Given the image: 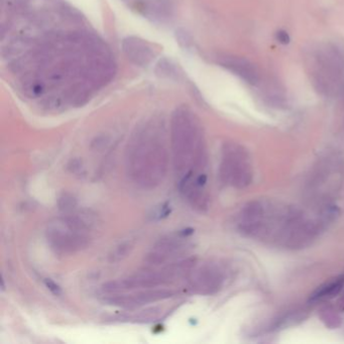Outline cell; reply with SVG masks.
<instances>
[{"label": "cell", "mask_w": 344, "mask_h": 344, "mask_svg": "<svg viewBox=\"0 0 344 344\" xmlns=\"http://www.w3.org/2000/svg\"><path fill=\"white\" fill-rule=\"evenodd\" d=\"M313 76L318 89L326 94H337L344 89V54L338 49L320 50L315 57Z\"/></svg>", "instance_id": "obj_6"}, {"label": "cell", "mask_w": 344, "mask_h": 344, "mask_svg": "<svg viewBox=\"0 0 344 344\" xmlns=\"http://www.w3.org/2000/svg\"><path fill=\"white\" fill-rule=\"evenodd\" d=\"M170 280H172L171 277L164 268L158 272H144L131 276L129 278L108 282L102 286V290L108 294H117L119 292L134 289H152L164 285Z\"/></svg>", "instance_id": "obj_8"}, {"label": "cell", "mask_w": 344, "mask_h": 344, "mask_svg": "<svg viewBox=\"0 0 344 344\" xmlns=\"http://www.w3.org/2000/svg\"><path fill=\"white\" fill-rule=\"evenodd\" d=\"M220 178L223 183L242 189L253 179V169L247 152L239 145L230 143L222 150Z\"/></svg>", "instance_id": "obj_7"}, {"label": "cell", "mask_w": 344, "mask_h": 344, "mask_svg": "<svg viewBox=\"0 0 344 344\" xmlns=\"http://www.w3.org/2000/svg\"><path fill=\"white\" fill-rule=\"evenodd\" d=\"M9 40L8 59L17 82L33 98L80 105L110 79L112 56L106 44L81 29L25 32Z\"/></svg>", "instance_id": "obj_1"}, {"label": "cell", "mask_w": 344, "mask_h": 344, "mask_svg": "<svg viewBox=\"0 0 344 344\" xmlns=\"http://www.w3.org/2000/svg\"><path fill=\"white\" fill-rule=\"evenodd\" d=\"M338 305H339V308H340V310L341 311H344V295L341 297V299L339 300V302H338Z\"/></svg>", "instance_id": "obj_20"}, {"label": "cell", "mask_w": 344, "mask_h": 344, "mask_svg": "<svg viewBox=\"0 0 344 344\" xmlns=\"http://www.w3.org/2000/svg\"><path fill=\"white\" fill-rule=\"evenodd\" d=\"M223 282V277L217 268L203 267L195 270L189 279L192 292L200 295H211L217 292Z\"/></svg>", "instance_id": "obj_9"}, {"label": "cell", "mask_w": 344, "mask_h": 344, "mask_svg": "<svg viewBox=\"0 0 344 344\" xmlns=\"http://www.w3.org/2000/svg\"><path fill=\"white\" fill-rule=\"evenodd\" d=\"M344 286V276L337 277L332 281L320 286L310 297L311 302L324 301L333 298L342 290Z\"/></svg>", "instance_id": "obj_12"}, {"label": "cell", "mask_w": 344, "mask_h": 344, "mask_svg": "<svg viewBox=\"0 0 344 344\" xmlns=\"http://www.w3.org/2000/svg\"><path fill=\"white\" fill-rule=\"evenodd\" d=\"M127 173L131 180L146 189H153L165 179L168 153L160 129L148 123L132 139L126 156Z\"/></svg>", "instance_id": "obj_3"}, {"label": "cell", "mask_w": 344, "mask_h": 344, "mask_svg": "<svg viewBox=\"0 0 344 344\" xmlns=\"http://www.w3.org/2000/svg\"><path fill=\"white\" fill-rule=\"evenodd\" d=\"M43 282H44V285L48 288V290H50L53 295H55V296H61L62 295L61 287L57 283H55L53 280L44 279Z\"/></svg>", "instance_id": "obj_17"}, {"label": "cell", "mask_w": 344, "mask_h": 344, "mask_svg": "<svg viewBox=\"0 0 344 344\" xmlns=\"http://www.w3.org/2000/svg\"><path fill=\"white\" fill-rule=\"evenodd\" d=\"M122 49L126 57L135 65L146 67L153 62L156 52L149 41L136 37H128L123 39Z\"/></svg>", "instance_id": "obj_10"}, {"label": "cell", "mask_w": 344, "mask_h": 344, "mask_svg": "<svg viewBox=\"0 0 344 344\" xmlns=\"http://www.w3.org/2000/svg\"><path fill=\"white\" fill-rule=\"evenodd\" d=\"M160 314H162V310L157 307H153V308H149V309L139 312L132 317V320L139 323H150V322H153L156 319H158Z\"/></svg>", "instance_id": "obj_13"}, {"label": "cell", "mask_w": 344, "mask_h": 344, "mask_svg": "<svg viewBox=\"0 0 344 344\" xmlns=\"http://www.w3.org/2000/svg\"><path fill=\"white\" fill-rule=\"evenodd\" d=\"M321 318L330 328H336L340 325V318L332 307L323 308L321 310Z\"/></svg>", "instance_id": "obj_14"}, {"label": "cell", "mask_w": 344, "mask_h": 344, "mask_svg": "<svg viewBox=\"0 0 344 344\" xmlns=\"http://www.w3.org/2000/svg\"><path fill=\"white\" fill-rule=\"evenodd\" d=\"M87 225L78 216H65L51 222L45 231L48 243L59 255H70L87 247Z\"/></svg>", "instance_id": "obj_5"}, {"label": "cell", "mask_w": 344, "mask_h": 344, "mask_svg": "<svg viewBox=\"0 0 344 344\" xmlns=\"http://www.w3.org/2000/svg\"><path fill=\"white\" fill-rule=\"evenodd\" d=\"M132 244L130 242H124L119 244L109 256V261L111 263H118L122 261L124 258L127 257V255L131 251Z\"/></svg>", "instance_id": "obj_15"}, {"label": "cell", "mask_w": 344, "mask_h": 344, "mask_svg": "<svg viewBox=\"0 0 344 344\" xmlns=\"http://www.w3.org/2000/svg\"><path fill=\"white\" fill-rule=\"evenodd\" d=\"M58 205L60 210L64 212H71L77 206V200L73 195L69 193H64L60 196Z\"/></svg>", "instance_id": "obj_16"}, {"label": "cell", "mask_w": 344, "mask_h": 344, "mask_svg": "<svg viewBox=\"0 0 344 344\" xmlns=\"http://www.w3.org/2000/svg\"><path fill=\"white\" fill-rule=\"evenodd\" d=\"M171 143L178 182L190 172L202 174L207 166L206 146L200 122L185 106L177 108L171 119Z\"/></svg>", "instance_id": "obj_4"}, {"label": "cell", "mask_w": 344, "mask_h": 344, "mask_svg": "<svg viewBox=\"0 0 344 344\" xmlns=\"http://www.w3.org/2000/svg\"><path fill=\"white\" fill-rule=\"evenodd\" d=\"M221 64L247 83L255 84L258 81V72L256 68L246 60L228 57L223 58Z\"/></svg>", "instance_id": "obj_11"}, {"label": "cell", "mask_w": 344, "mask_h": 344, "mask_svg": "<svg viewBox=\"0 0 344 344\" xmlns=\"http://www.w3.org/2000/svg\"><path fill=\"white\" fill-rule=\"evenodd\" d=\"M277 38L280 42L282 43H288L290 41V38H289V35L286 33V32H279L277 34Z\"/></svg>", "instance_id": "obj_19"}, {"label": "cell", "mask_w": 344, "mask_h": 344, "mask_svg": "<svg viewBox=\"0 0 344 344\" xmlns=\"http://www.w3.org/2000/svg\"><path fill=\"white\" fill-rule=\"evenodd\" d=\"M82 164L79 159H74V160H71V164L69 165V169L71 170L72 173H79L82 171Z\"/></svg>", "instance_id": "obj_18"}, {"label": "cell", "mask_w": 344, "mask_h": 344, "mask_svg": "<svg viewBox=\"0 0 344 344\" xmlns=\"http://www.w3.org/2000/svg\"><path fill=\"white\" fill-rule=\"evenodd\" d=\"M317 223L294 208L256 201L240 213L238 227L248 236L295 248L314 238L319 231Z\"/></svg>", "instance_id": "obj_2"}]
</instances>
